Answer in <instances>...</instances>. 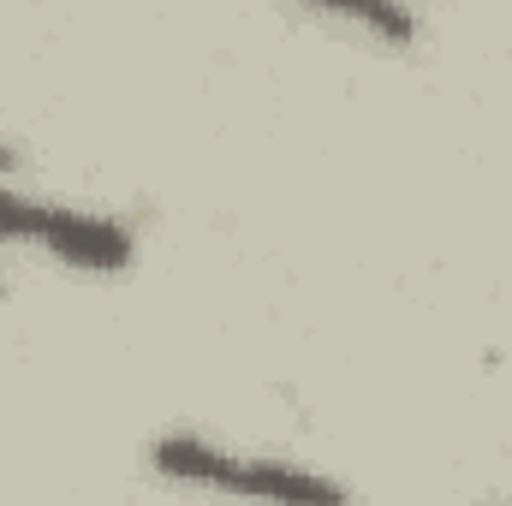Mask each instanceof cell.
I'll return each instance as SVG.
<instances>
[{"label": "cell", "mask_w": 512, "mask_h": 506, "mask_svg": "<svg viewBox=\"0 0 512 506\" xmlns=\"http://www.w3.org/2000/svg\"><path fill=\"white\" fill-rule=\"evenodd\" d=\"M0 239L6 245H36V251L72 262V268H96V274H120L131 262V233L120 221L60 209V203H36V197H18V191H0Z\"/></svg>", "instance_id": "cell-1"}, {"label": "cell", "mask_w": 512, "mask_h": 506, "mask_svg": "<svg viewBox=\"0 0 512 506\" xmlns=\"http://www.w3.org/2000/svg\"><path fill=\"white\" fill-rule=\"evenodd\" d=\"M161 477L197 483V489H227V495H274V501H346L340 483H322L310 471H286V465H256V459H233L209 441L191 435H167L149 447Z\"/></svg>", "instance_id": "cell-2"}, {"label": "cell", "mask_w": 512, "mask_h": 506, "mask_svg": "<svg viewBox=\"0 0 512 506\" xmlns=\"http://www.w3.org/2000/svg\"><path fill=\"white\" fill-rule=\"evenodd\" d=\"M304 12H322V18H340L352 30H370L382 42H411V12L399 0H298Z\"/></svg>", "instance_id": "cell-3"}]
</instances>
